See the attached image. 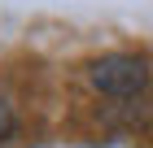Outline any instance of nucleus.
Listing matches in <instances>:
<instances>
[{
    "label": "nucleus",
    "mask_w": 153,
    "mask_h": 148,
    "mask_svg": "<svg viewBox=\"0 0 153 148\" xmlns=\"http://www.w3.org/2000/svg\"><path fill=\"white\" fill-rule=\"evenodd\" d=\"M88 79H92V87L109 91V96H136V91H144V83H149V66H144V61H136V57L114 52V57L92 61Z\"/></svg>",
    "instance_id": "nucleus-1"
},
{
    "label": "nucleus",
    "mask_w": 153,
    "mask_h": 148,
    "mask_svg": "<svg viewBox=\"0 0 153 148\" xmlns=\"http://www.w3.org/2000/svg\"><path fill=\"white\" fill-rule=\"evenodd\" d=\"M13 131V113H9V105H0V139Z\"/></svg>",
    "instance_id": "nucleus-2"
}]
</instances>
